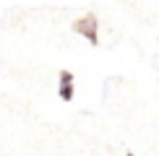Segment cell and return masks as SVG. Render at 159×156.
Listing matches in <instances>:
<instances>
[{"instance_id": "1", "label": "cell", "mask_w": 159, "mask_h": 156, "mask_svg": "<svg viewBox=\"0 0 159 156\" xmlns=\"http://www.w3.org/2000/svg\"><path fill=\"white\" fill-rule=\"evenodd\" d=\"M97 29H99V26H97V16H94V13H86V16H81V18L73 24V31H76V34H81L86 42H91V44L99 42Z\"/></svg>"}, {"instance_id": "3", "label": "cell", "mask_w": 159, "mask_h": 156, "mask_svg": "<svg viewBox=\"0 0 159 156\" xmlns=\"http://www.w3.org/2000/svg\"><path fill=\"white\" fill-rule=\"evenodd\" d=\"M125 156H133V154H125Z\"/></svg>"}, {"instance_id": "2", "label": "cell", "mask_w": 159, "mask_h": 156, "mask_svg": "<svg viewBox=\"0 0 159 156\" xmlns=\"http://www.w3.org/2000/svg\"><path fill=\"white\" fill-rule=\"evenodd\" d=\"M57 81H60V86H57L60 99L63 102H70V99H73V73H70V70H60Z\"/></svg>"}]
</instances>
